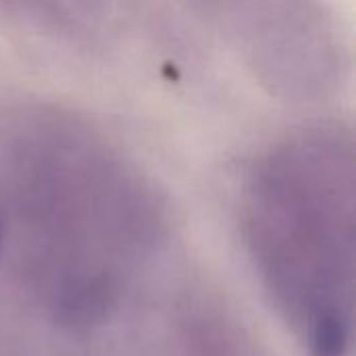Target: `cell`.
Masks as SVG:
<instances>
[{"label": "cell", "mask_w": 356, "mask_h": 356, "mask_svg": "<svg viewBox=\"0 0 356 356\" xmlns=\"http://www.w3.org/2000/svg\"><path fill=\"white\" fill-rule=\"evenodd\" d=\"M0 250H2V223H0Z\"/></svg>", "instance_id": "7a4b0ae2"}, {"label": "cell", "mask_w": 356, "mask_h": 356, "mask_svg": "<svg viewBox=\"0 0 356 356\" xmlns=\"http://www.w3.org/2000/svg\"><path fill=\"white\" fill-rule=\"evenodd\" d=\"M348 327L336 311H323L313 321L311 356H346Z\"/></svg>", "instance_id": "6da1fadb"}]
</instances>
